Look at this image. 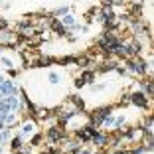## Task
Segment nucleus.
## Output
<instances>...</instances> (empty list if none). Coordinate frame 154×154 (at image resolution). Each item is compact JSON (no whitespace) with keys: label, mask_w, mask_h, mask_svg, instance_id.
I'll return each mask as SVG.
<instances>
[{"label":"nucleus","mask_w":154,"mask_h":154,"mask_svg":"<svg viewBox=\"0 0 154 154\" xmlns=\"http://www.w3.org/2000/svg\"><path fill=\"white\" fill-rule=\"evenodd\" d=\"M128 101H131L134 107H138V109H142V111H148L150 109V103H148V97L142 93V89L140 91H132V93H128Z\"/></svg>","instance_id":"f257e3e1"},{"label":"nucleus","mask_w":154,"mask_h":154,"mask_svg":"<svg viewBox=\"0 0 154 154\" xmlns=\"http://www.w3.org/2000/svg\"><path fill=\"white\" fill-rule=\"evenodd\" d=\"M45 138H48V142H51V144L61 142V140H65V131L61 127H57V125H54V127H50L45 131Z\"/></svg>","instance_id":"f03ea898"},{"label":"nucleus","mask_w":154,"mask_h":154,"mask_svg":"<svg viewBox=\"0 0 154 154\" xmlns=\"http://www.w3.org/2000/svg\"><path fill=\"white\" fill-rule=\"evenodd\" d=\"M91 142L97 144V146H107V144H109V136L103 134V132H99V131H95L93 136H91Z\"/></svg>","instance_id":"7ed1b4c3"},{"label":"nucleus","mask_w":154,"mask_h":154,"mask_svg":"<svg viewBox=\"0 0 154 154\" xmlns=\"http://www.w3.org/2000/svg\"><path fill=\"white\" fill-rule=\"evenodd\" d=\"M71 103H73V107H75V111H77V113H83V111H85V101H83L81 97L71 95Z\"/></svg>","instance_id":"20e7f679"},{"label":"nucleus","mask_w":154,"mask_h":154,"mask_svg":"<svg viewBox=\"0 0 154 154\" xmlns=\"http://www.w3.org/2000/svg\"><path fill=\"white\" fill-rule=\"evenodd\" d=\"M22 138H24V134H16V136L12 138V140H10V146H12V150H14V152L22 148Z\"/></svg>","instance_id":"39448f33"},{"label":"nucleus","mask_w":154,"mask_h":154,"mask_svg":"<svg viewBox=\"0 0 154 154\" xmlns=\"http://www.w3.org/2000/svg\"><path fill=\"white\" fill-rule=\"evenodd\" d=\"M69 6H59V8H55L54 12H51V16H54V18H61V16H65V14H69Z\"/></svg>","instance_id":"423d86ee"},{"label":"nucleus","mask_w":154,"mask_h":154,"mask_svg":"<svg viewBox=\"0 0 154 154\" xmlns=\"http://www.w3.org/2000/svg\"><path fill=\"white\" fill-rule=\"evenodd\" d=\"M101 127H105V128H115V117H113V113H111V115H107V117L103 119Z\"/></svg>","instance_id":"0eeeda50"},{"label":"nucleus","mask_w":154,"mask_h":154,"mask_svg":"<svg viewBox=\"0 0 154 154\" xmlns=\"http://www.w3.org/2000/svg\"><path fill=\"white\" fill-rule=\"evenodd\" d=\"M59 22L63 24V26H73V24H75V18H73L71 14H65V16H61V20H59Z\"/></svg>","instance_id":"6e6552de"},{"label":"nucleus","mask_w":154,"mask_h":154,"mask_svg":"<svg viewBox=\"0 0 154 154\" xmlns=\"http://www.w3.org/2000/svg\"><path fill=\"white\" fill-rule=\"evenodd\" d=\"M34 128H36V122L30 121V122H26V125H24V128H22V132H20V134H28V132H32Z\"/></svg>","instance_id":"1a4fd4ad"},{"label":"nucleus","mask_w":154,"mask_h":154,"mask_svg":"<svg viewBox=\"0 0 154 154\" xmlns=\"http://www.w3.org/2000/svg\"><path fill=\"white\" fill-rule=\"evenodd\" d=\"M83 79H85V83H95V71H85L83 73Z\"/></svg>","instance_id":"9d476101"},{"label":"nucleus","mask_w":154,"mask_h":154,"mask_svg":"<svg viewBox=\"0 0 154 154\" xmlns=\"http://www.w3.org/2000/svg\"><path fill=\"white\" fill-rule=\"evenodd\" d=\"M79 146H81V142H79V140H71V142L65 144V150H77Z\"/></svg>","instance_id":"9b49d317"},{"label":"nucleus","mask_w":154,"mask_h":154,"mask_svg":"<svg viewBox=\"0 0 154 154\" xmlns=\"http://www.w3.org/2000/svg\"><path fill=\"white\" fill-rule=\"evenodd\" d=\"M73 85H75L77 89H81V87L85 85V79H83V75H81V77H75V79H73Z\"/></svg>","instance_id":"f8f14e48"},{"label":"nucleus","mask_w":154,"mask_h":154,"mask_svg":"<svg viewBox=\"0 0 154 154\" xmlns=\"http://www.w3.org/2000/svg\"><path fill=\"white\" fill-rule=\"evenodd\" d=\"M48 79H50L51 85H57V83H59V75H57V73H50V75H48Z\"/></svg>","instance_id":"ddd939ff"},{"label":"nucleus","mask_w":154,"mask_h":154,"mask_svg":"<svg viewBox=\"0 0 154 154\" xmlns=\"http://www.w3.org/2000/svg\"><path fill=\"white\" fill-rule=\"evenodd\" d=\"M0 63L4 65V67H8V69H12V61H10L8 57H0Z\"/></svg>","instance_id":"4468645a"},{"label":"nucleus","mask_w":154,"mask_h":154,"mask_svg":"<svg viewBox=\"0 0 154 154\" xmlns=\"http://www.w3.org/2000/svg\"><path fill=\"white\" fill-rule=\"evenodd\" d=\"M42 138H44L42 134H34V138L30 140V144H34V146H36V144H40V142H42Z\"/></svg>","instance_id":"2eb2a0df"},{"label":"nucleus","mask_w":154,"mask_h":154,"mask_svg":"<svg viewBox=\"0 0 154 154\" xmlns=\"http://www.w3.org/2000/svg\"><path fill=\"white\" fill-rule=\"evenodd\" d=\"M0 30H8V22L6 20H0Z\"/></svg>","instance_id":"dca6fc26"}]
</instances>
